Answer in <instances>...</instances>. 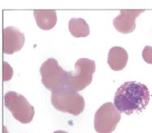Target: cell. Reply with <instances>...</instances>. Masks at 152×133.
<instances>
[{
  "instance_id": "4fadbf2b",
  "label": "cell",
  "mask_w": 152,
  "mask_h": 133,
  "mask_svg": "<svg viewBox=\"0 0 152 133\" xmlns=\"http://www.w3.org/2000/svg\"><path fill=\"white\" fill-rule=\"evenodd\" d=\"M142 56L143 60L146 61V63L151 64L152 65V47L146 45L144 47L142 52Z\"/></svg>"
},
{
  "instance_id": "3957f363",
  "label": "cell",
  "mask_w": 152,
  "mask_h": 133,
  "mask_svg": "<svg viewBox=\"0 0 152 133\" xmlns=\"http://www.w3.org/2000/svg\"><path fill=\"white\" fill-rule=\"evenodd\" d=\"M40 73L41 75V83L52 92L67 87L70 72L63 70L54 58H49L42 63Z\"/></svg>"
},
{
  "instance_id": "5b68a950",
  "label": "cell",
  "mask_w": 152,
  "mask_h": 133,
  "mask_svg": "<svg viewBox=\"0 0 152 133\" xmlns=\"http://www.w3.org/2000/svg\"><path fill=\"white\" fill-rule=\"evenodd\" d=\"M4 103L16 120L26 124L33 119L35 110L25 97L15 91H9L4 95Z\"/></svg>"
},
{
  "instance_id": "9c48e42d",
  "label": "cell",
  "mask_w": 152,
  "mask_h": 133,
  "mask_svg": "<svg viewBox=\"0 0 152 133\" xmlns=\"http://www.w3.org/2000/svg\"><path fill=\"white\" fill-rule=\"evenodd\" d=\"M128 53L121 47L115 46L110 49L108 55V64L114 71H121L125 69L128 62Z\"/></svg>"
},
{
  "instance_id": "7c38bea8",
  "label": "cell",
  "mask_w": 152,
  "mask_h": 133,
  "mask_svg": "<svg viewBox=\"0 0 152 133\" xmlns=\"http://www.w3.org/2000/svg\"><path fill=\"white\" fill-rule=\"evenodd\" d=\"M13 76V70L7 62L4 61L3 62V79L4 81H7L11 80V78Z\"/></svg>"
},
{
  "instance_id": "30bf717a",
  "label": "cell",
  "mask_w": 152,
  "mask_h": 133,
  "mask_svg": "<svg viewBox=\"0 0 152 133\" xmlns=\"http://www.w3.org/2000/svg\"><path fill=\"white\" fill-rule=\"evenodd\" d=\"M33 15L37 26L42 30H50L57 23V13L54 10H34Z\"/></svg>"
},
{
  "instance_id": "6da1fadb",
  "label": "cell",
  "mask_w": 152,
  "mask_h": 133,
  "mask_svg": "<svg viewBox=\"0 0 152 133\" xmlns=\"http://www.w3.org/2000/svg\"><path fill=\"white\" fill-rule=\"evenodd\" d=\"M150 102V92L146 85L137 81H126L116 91L114 106L127 116L141 112Z\"/></svg>"
},
{
  "instance_id": "8992f818",
  "label": "cell",
  "mask_w": 152,
  "mask_h": 133,
  "mask_svg": "<svg viewBox=\"0 0 152 133\" xmlns=\"http://www.w3.org/2000/svg\"><path fill=\"white\" fill-rule=\"evenodd\" d=\"M121 118L113 103L105 102L96 110L94 117V128L97 133H112Z\"/></svg>"
},
{
  "instance_id": "8fae6325",
  "label": "cell",
  "mask_w": 152,
  "mask_h": 133,
  "mask_svg": "<svg viewBox=\"0 0 152 133\" xmlns=\"http://www.w3.org/2000/svg\"><path fill=\"white\" fill-rule=\"evenodd\" d=\"M68 28L70 34L75 37H86L90 34L88 23L82 18H72L69 20Z\"/></svg>"
},
{
  "instance_id": "277c9868",
  "label": "cell",
  "mask_w": 152,
  "mask_h": 133,
  "mask_svg": "<svg viewBox=\"0 0 152 133\" xmlns=\"http://www.w3.org/2000/svg\"><path fill=\"white\" fill-rule=\"evenodd\" d=\"M96 71V62L88 58H80L75 64V71L70 72L67 87L81 91L91 84Z\"/></svg>"
},
{
  "instance_id": "52a82bcc",
  "label": "cell",
  "mask_w": 152,
  "mask_h": 133,
  "mask_svg": "<svg viewBox=\"0 0 152 133\" xmlns=\"http://www.w3.org/2000/svg\"><path fill=\"white\" fill-rule=\"evenodd\" d=\"M24 34L15 27H7L3 32V52L12 55L19 52L24 44Z\"/></svg>"
},
{
  "instance_id": "5bb4252c",
  "label": "cell",
  "mask_w": 152,
  "mask_h": 133,
  "mask_svg": "<svg viewBox=\"0 0 152 133\" xmlns=\"http://www.w3.org/2000/svg\"><path fill=\"white\" fill-rule=\"evenodd\" d=\"M53 133H68L67 132H65V131H55Z\"/></svg>"
},
{
  "instance_id": "7a4b0ae2",
  "label": "cell",
  "mask_w": 152,
  "mask_h": 133,
  "mask_svg": "<svg viewBox=\"0 0 152 133\" xmlns=\"http://www.w3.org/2000/svg\"><path fill=\"white\" fill-rule=\"evenodd\" d=\"M50 101L56 110L75 116L80 115L85 107L83 97L69 87L53 91Z\"/></svg>"
},
{
  "instance_id": "ba28073f",
  "label": "cell",
  "mask_w": 152,
  "mask_h": 133,
  "mask_svg": "<svg viewBox=\"0 0 152 133\" xmlns=\"http://www.w3.org/2000/svg\"><path fill=\"white\" fill-rule=\"evenodd\" d=\"M145 10H121L120 14L113 20V26L122 34L131 33L136 28V19Z\"/></svg>"
}]
</instances>
